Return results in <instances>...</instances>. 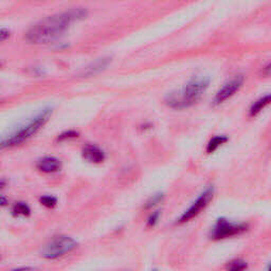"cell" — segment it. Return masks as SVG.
<instances>
[{
    "label": "cell",
    "mask_w": 271,
    "mask_h": 271,
    "mask_svg": "<svg viewBox=\"0 0 271 271\" xmlns=\"http://www.w3.org/2000/svg\"><path fill=\"white\" fill-rule=\"evenodd\" d=\"M87 16V11L82 8L71 9L64 13L49 16L35 24L27 32V40L35 45L49 44L61 38L69 28L76 21H80Z\"/></svg>",
    "instance_id": "cell-1"
},
{
    "label": "cell",
    "mask_w": 271,
    "mask_h": 271,
    "mask_svg": "<svg viewBox=\"0 0 271 271\" xmlns=\"http://www.w3.org/2000/svg\"><path fill=\"white\" fill-rule=\"evenodd\" d=\"M210 80L205 76H196L185 85L178 94L169 95L167 99L169 106L176 109L187 108L197 103L208 89Z\"/></svg>",
    "instance_id": "cell-2"
},
{
    "label": "cell",
    "mask_w": 271,
    "mask_h": 271,
    "mask_svg": "<svg viewBox=\"0 0 271 271\" xmlns=\"http://www.w3.org/2000/svg\"><path fill=\"white\" fill-rule=\"evenodd\" d=\"M51 115H52L51 108L44 109L34 119H32L30 122H28V124L20 127L16 132L12 133L10 136H8V137L3 138L1 140V147L5 148V147L16 146L23 143V142L27 141L28 139H30L48 122V120L50 119V117H51Z\"/></svg>",
    "instance_id": "cell-3"
},
{
    "label": "cell",
    "mask_w": 271,
    "mask_h": 271,
    "mask_svg": "<svg viewBox=\"0 0 271 271\" xmlns=\"http://www.w3.org/2000/svg\"><path fill=\"white\" fill-rule=\"evenodd\" d=\"M77 242L68 235L54 237L48 244L41 249L40 255L47 260H55L67 253H70L76 248Z\"/></svg>",
    "instance_id": "cell-4"
},
{
    "label": "cell",
    "mask_w": 271,
    "mask_h": 271,
    "mask_svg": "<svg viewBox=\"0 0 271 271\" xmlns=\"http://www.w3.org/2000/svg\"><path fill=\"white\" fill-rule=\"evenodd\" d=\"M246 230H247V226L245 225L234 224L225 218H219L217 220L216 225L213 228L211 233V238L215 240L229 238V237H235V235H239L242 232H245Z\"/></svg>",
    "instance_id": "cell-5"
},
{
    "label": "cell",
    "mask_w": 271,
    "mask_h": 271,
    "mask_svg": "<svg viewBox=\"0 0 271 271\" xmlns=\"http://www.w3.org/2000/svg\"><path fill=\"white\" fill-rule=\"evenodd\" d=\"M213 194H214L213 188L206 189L203 193L199 195V197L193 203V204H192L190 208L182 214L179 220H178V223L179 224L188 223L191 219H193L194 217L199 215V214L202 213V211L204 210L206 208V205H208L209 203L211 202V199L213 198Z\"/></svg>",
    "instance_id": "cell-6"
},
{
    "label": "cell",
    "mask_w": 271,
    "mask_h": 271,
    "mask_svg": "<svg viewBox=\"0 0 271 271\" xmlns=\"http://www.w3.org/2000/svg\"><path fill=\"white\" fill-rule=\"evenodd\" d=\"M242 84H244V77L241 75H237L232 78L231 81L226 83L224 86L217 91L215 98L213 100V104L220 105L226 102L227 100H229L237 94V92L241 88Z\"/></svg>",
    "instance_id": "cell-7"
},
{
    "label": "cell",
    "mask_w": 271,
    "mask_h": 271,
    "mask_svg": "<svg viewBox=\"0 0 271 271\" xmlns=\"http://www.w3.org/2000/svg\"><path fill=\"white\" fill-rule=\"evenodd\" d=\"M82 155L85 160H87L90 163H95V165H100V163H102L106 158L105 153L102 149L92 144H88L85 146L82 151Z\"/></svg>",
    "instance_id": "cell-8"
},
{
    "label": "cell",
    "mask_w": 271,
    "mask_h": 271,
    "mask_svg": "<svg viewBox=\"0 0 271 271\" xmlns=\"http://www.w3.org/2000/svg\"><path fill=\"white\" fill-rule=\"evenodd\" d=\"M36 168L42 173L52 174L59 172L62 168V162L55 157H44L37 161Z\"/></svg>",
    "instance_id": "cell-9"
},
{
    "label": "cell",
    "mask_w": 271,
    "mask_h": 271,
    "mask_svg": "<svg viewBox=\"0 0 271 271\" xmlns=\"http://www.w3.org/2000/svg\"><path fill=\"white\" fill-rule=\"evenodd\" d=\"M110 62H111L110 58L99 59L96 62L90 64V65L83 71L82 75L83 76H92V75H96L100 72H102V71L105 70L107 68V66L109 65Z\"/></svg>",
    "instance_id": "cell-10"
},
{
    "label": "cell",
    "mask_w": 271,
    "mask_h": 271,
    "mask_svg": "<svg viewBox=\"0 0 271 271\" xmlns=\"http://www.w3.org/2000/svg\"><path fill=\"white\" fill-rule=\"evenodd\" d=\"M269 104H271V95H266V96L260 98L259 100H256V101L250 107V109H249V115H250L251 117L258 116L259 113L263 109H265Z\"/></svg>",
    "instance_id": "cell-11"
},
{
    "label": "cell",
    "mask_w": 271,
    "mask_h": 271,
    "mask_svg": "<svg viewBox=\"0 0 271 271\" xmlns=\"http://www.w3.org/2000/svg\"><path fill=\"white\" fill-rule=\"evenodd\" d=\"M227 141H228V138L226 137V136H217V137H214L209 142L208 146H206V153H208V154L214 153L219 146H222L223 144H225Z\"/></svg>",
    "instance_id": "cell-12"
},
{
    "label": "cell",
    "mask_w": 271,
    "mask_h": 271,
    "mask_svg": "<svg viewBox=\"0 0 271 271\" xmlns=\"http://www.w3.org/2000/svg\"><path fill=\"white\" fill-rule=\"evenodd\" d=\"M12 214L14 216H30L31 209L26 203H17L13 206Z\"/></svg>",
    "instance_id": "cell-13"
},
{
    "label": "cell",
    "mask_w": 271,
    "mask_h": 271,
    "mask_svg": "<svg viewBox=\"0 0 271 271\" xmlns=\"http://www.w3.org/2000/svg\"><path fill=\"white\" fill-rule=\"evenodd\" d=\"M247 268V264L241 261V260H234L231 261L229 264L227 265V269L232 270V271H237V270H244Z\"/></svg>",
    "instance_id": "cell-14"
},
{
    "label": "cell",
    "mask_w": 271,
    "mask_h": 271,
    "mask_svg": "<svg viewBox=\"0 0 271 271\" xmlns=\"http://www.w3.org/2000/svg\"><path fill=\"white\" fill-rule=\"evenodd\" d=\"M39 201H40V203L42 205L47 206V208H54V206L58 204V198L54 196H50V195L40 197Z\"/></svg>",
    "instance_id": "cell-15"
},
{
    "label": "cell",
    "mask_w": 271,
    "mask_h": 271,
    "mask_svg": "<svg viewBox=\"0 0 271 271\" xmlns=\"http://www.w3.org/2000/svg\"><path fill=\"white\" fill-rule=\"evenodd\" d=\"M162 201H163V194L162 193L155 194L154 196H152L146 202L145 209H152V208H154V206H156L158 203H160Z\"/></svg>",
    "instance_id": "cell-16"
},
{
    "label": "cell",
    "mask_w": 271,
    "mask_h": 271,
    "mask_svg": "<svg viewBox=\"0 0 271 271\" xmlns=\"http://www.w3.org/2000/svg\"><path fill=\"white\" fill-rule=\"evenodd\" d=\"M78 137V133L77 132H74V131H68V132H65L63 133L59 136L58 140L59 141H64V140H67V139H73V138H77Z\"/></svg>",
    "instance_id": "cell-17"
},
{
    "label": "cell",
    "mask_w": 271,
    "mask_h": 271,
    "mask_svg": "<svg viewBox=\"0 0 271 271\" xmlns=\"http://www.w3.org/2000/svg\"><path fill=\"white\" fill-rule=\"evenodd\" d=\"M160 217V211H156L154 212L151 216L148 217L147 220V226L148 227H155L157 224H158V220Z\"/></svg>",
    "instance_id": "cell-18"
},
{
    "label": "cell",
    "mask_w": 271,
    "mask_h": 271,
    "mask_svg": "<svg viewBox=\"0 0 271 271\" xmlns=\"http://www.w3.org/2000/svg\"><path fill=\"white\" fill-rule=\"evenodd\" d=\"M10 37V31L8 29H1V32H0V39H1L2 41L6 40Z\"/></svg>",
    "instance_id": "cell-19"
},
{
    "label": "cell",
    "mask_w": 271,
    "mask_h": 271,
    "mask_svg": "<svg viewBox=\"0 0 271 271\" xmlns=\"http://www.w3.org/2000/svg\"><path fill=\"white\" fill-rule=\"evenodd\" d=\"M263 74L266 75V76H271V63H269L267 66L264 67Z\"/></svg>",
    "instance_id": "cell-20"
},
{
    "label": "cell",
    "mask_w": 271,
    "mask_h": 271,
    "mask_svg": "<svg viewBox=\"0 0 271 271\" xmlns=\"http://www.w3.org/2000/svg\"><path fill=\"white\" fill-rule=\"evenodd\" d=\"M5 204H6V199H5L4 196H2V198H1V205L4 206Z\"/></svg>",
    "instance_id": "cell-21"
}]
</instances>
